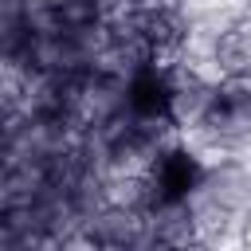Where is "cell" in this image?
Wrapping results in <instances>:
<instances>
[{"mask_svg":"<svg viewBox=\"0 0 251 251\" xmlns=\"http://www.w3.org/2000/svg\"><path fill=\"white\" fill-rule=\"evenodd\" d=\"M141 35H145V43H149L153 51H176L180 39H184V24H180L176 12L157 8V12H149V16L141 20Z\"/></svg>","mask_w":251,"mask_h":251,"instance_id":"2","label":"cell"},{"mask_svg":"<svg viewBox=\"0 0 251 251\" xmlns=\"http://www.w3.org/2000/svg\"><path fill=\"white\" fill-rule=\"evenodd\" d=\"M247 8H251V0H247Z\"/></svg>","mask_w":251,"mask_h":251,"instance_id":"4","label":"cell"},{"mask_svg":"<svg viewBox=\"0 0 251 251\" xmlns=\"http://www.w3.org/2000/svg\"><path fill=\"white\" fill-rule=\"evenodd\" d=\"M212 55H216V63H220L227 75L251 71V20H231V24L216 35Z\"/></svg>","mask_w":251,"mask_h":251,"instance_id":"1","label":"cell"},{"mask_svg":"<svg viewBox=\"0 0 251 251\" xmlns=\"http://www.w3.org/2000/svg\"><path fill=\"white\" fill-rule=\"evenodd\" d=\"M212 102L224 106V110H235V114H247V118H251V71L227 75V78L212 90Z\"/></svg>","mask_w":251,"mask_h":251,"instance_id":"3","label":"cell"}]
</instances>
